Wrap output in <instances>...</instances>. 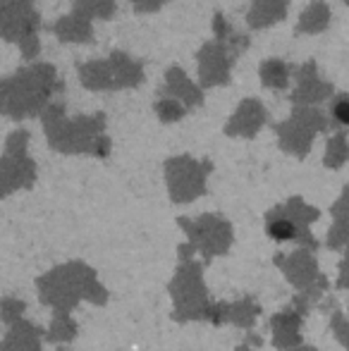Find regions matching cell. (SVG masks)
Masks as SVG:
<instances>
[{
  "label": "cell",
  "mask_w": 349,
  "mask_h": 351,
  "mask_svg": "<svg viewBox=\"0 0 349 351\" xmlns=\"http://www.w3.org/2000/svg\"><path fill=\"white\" fill-rule=\"evenodd\" d=\"M335 117L342 125H349V98H340L335 106Z\"/></svg>",
  "instance_id": "obj_1"
}]
</instances>
